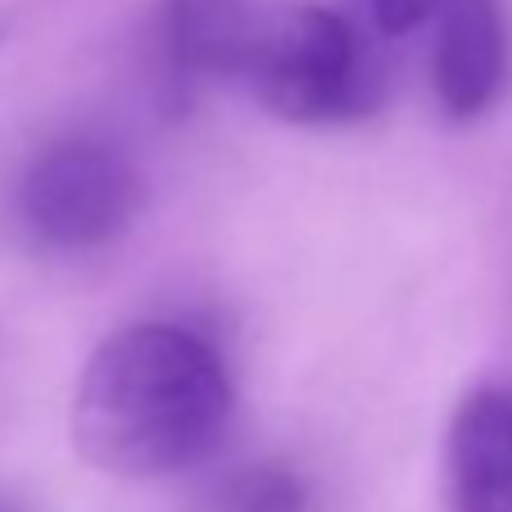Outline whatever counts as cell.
<instances>
[{
  "label": "cell",
  "instance_id": "obj_1",
  "mask_svg": "<svg viewBox=\"0 0 512 512\" xmlns=\"http://www.w3.org/2000/svg\"><path fill=\"white\" fill-rule=\"evenodd\" d=\"M223 354L191 327L141 322L87 358L73 395V449L96 472L155 481L200 467L232 422Z\"/></svg>",
  "mask_w": 512,
  "mask_h": 512
},
{
  "label": "cell",
  "instance_id": "obj_2",
  "mask_svg": "<svg viewBox=\"0 0 512 512\" xmlns=\"http://www.w3.org/2000/svg\"><path fill=\"white\" fill-rule=\"evenodd\" d=\"M281 123H349L381 105L386 73L368 37L327 5H259L241 82Z\"/></svg>",
  "mask_w": 512,
  "mask_h": 512
},
{
  "label": "cell",
  "instance_id": "obj_3",
  "mask_svg": "<svg viewBox=\"0 0 512 512\" xmlns=\"http://www.w3.org/2000/svg\"><path fill=\"white\" fill-rule=\"evenodd\" d=\"M141 173L105 141H59L32 159L19 186L28 232L50 250H100L132 227Z\"/></svg>",
  "mask_w": 512,
  "mask_h": 512
},
{
  "label": "cell",
  "instance_id": "obj_4",
  "mask_svg": "<svg viewBox=\"0 0 512 512\" xmlns=\"http://www.w3.org/2000/svg\"><path fill=\"white\" fill-rule=\"evenodd\" d=\"M435 100L449 118H476L508 78V23L499 0H445L435 28Z\"/></svg>",
  "mask_w": 512,
  "mask_h": 512
},
{
  "label": "cell",
  "instance_id": "obj_5",
  "mask_svg": "<svg viewBox=\"0 0 512 512\" xmlns=\"http://www.w3.org/2000/svg\"><path fill=\"white\" fill-rule=\"evenodd\" d=\"M454 512H512V390L481 386L449 422Z\"/></svg>",
  "mask_w": 512,
  "mask_h": 512
},
{
  "label": "cell",
  "instance_id": "obj_6",
  "mask_svg": "<svg viewBox=\"0 0 512 512\" xmlns=\"http://www.w3.org/2000/svg\"><path fill=\"white\" fill-rule=\"evenodd\" d=\"M254 23H259V0H168V82L182 96L204 82H241Z\"/></svg>",
  "mask_w": 512,
  "mask_h": 512
},
{
  "label": "cell",
  "instance_id": "obj_7",
  "mask_svg": "<svg viewBox=\"0 0 512 512\" xmlns=\"http://www.w3.org/2000/svg\"><path fill=\"white\" fill-rule=\"evenodd\" d=\"M309 494L290 467H254L232 485L223 512H304Z\"/></svg>",
  "mask_w": 512,
  "mask_h": 512
},
{
  "label": "cell",
  "instance_id": "obj_8",
  "mask_svg": "<svg viewBox=\"0 0 512 512\" xmlns=\"http://www.w3.org/2000/svg\"><path fill=\"white\" fill-rule=\"evenodd\" d=\"M377 23L386 32H413L417 23H426L431 14H440L445 0H368Z\"/></svg>",
  "mask_w": 512,
  "mask_h": 512
},
{
  "label": "cell",
  "instance_id": "obj_9",
  "mask_svg": "<svg viewBox=\"0 0 512 512\" xmlns=\"http://www.w3.org/2000/svg\"><path fill=\"white\" fill-rule=\"evenodd\" d=\"M0 512H10V508H0Z\"/></svg>",
  "mask_w": 512,
  "mask_h": 512
}]
</instances>
